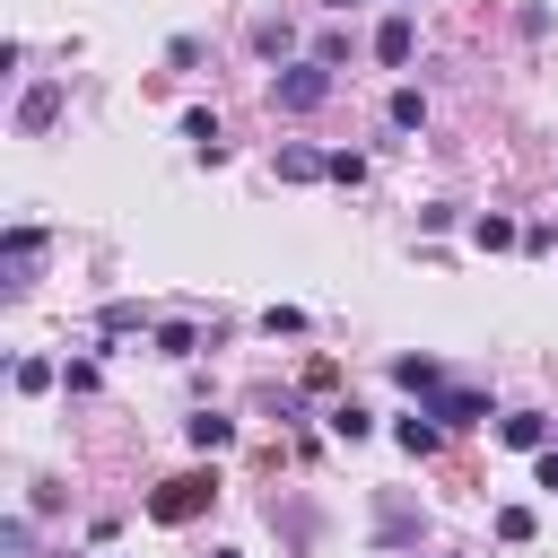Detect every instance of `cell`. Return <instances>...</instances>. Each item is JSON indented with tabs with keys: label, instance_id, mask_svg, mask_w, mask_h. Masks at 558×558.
Here are the masks:
<instances>
[{
	"label": "cell",
	"instance_id": "cell-20",
	"mask_svg": "<svg viewBox=\"0 0 558 558\" xmlns=\"http://www.w3.org/2000/svg\"><path fill=\"white\" fill-rule=\"evenodd\" d=\"M366 427H375V418H366V410H357V401H340V410H331V436H340V445H357V436H366Z\"/></svg>",
	"mask_w": 558,
	"mask_h": 558
},
{
	"label": "cell",
	"instance_id": "cell-24",
	"mask_svg": "<svg viewBox=\"0 0 558 558\" xmlns=\"http://www.w3.org/2000/svg\"><path fill=\"white\" fill-rule=\"evenodd\" d=\"M541 488H549V497H558V445H549V453H541Z\"/></svg>",
	"mask_w": 558,
	"mask_h": 558
},
{
	"label": "cell",
	"instance_id": "cell-7",
	"mask_svg": "<svg viewBox=\"0 0 558 558\" xmlns=\"http://www.w3.org/2000/svg\"><path fill=\"white\" fill-rule=\"evenodd\" d=\"M35 253H44V227H9V244H0V262H9V296H26Z\"/></svg>",
	"mask_w": 558,
	"mask_h": 558
},
{
	"label": "cell",
	"instance_id": "cell-2",
	"mask_svg": "<svg viewBox=\"0 0 558 558\" xmlns=\"http://www.w3.org/2000/svg\"><path fill=\"white\" fill-rule=\"evenodd\" d=\"M209 497H218V480H209V471H174V480H157V488H148V523H192Z\"/></svg>",
	"mask_w": 558,
	"mask_h": 558
},
{
	"label": "cell",
	"instance_id": "cell-18",
	"mask_svg": "<svg viewBox=\"0 0 558 558\" xmlns=\"http://www.w3.org/2000/svg\"><path fill=\"white\" fill-rule=\"evenodd\" d=\"M192 349H201L192 323H157V357H192Z\"/></svg>",
	"mask_w": 558,
	"mask_h": 558
},
{
	"label": "cell",
	"instance_id": "cell-25",
	"mask_svg": "<svg viewBox=\"0 0 558 558\" xmlns=\"http://www.w3.org/2000/svg\"><path fill=\"white\" fill-rule=\"evenodd\" d=\"M323 9H331V17H349V9H366V0H323Z\"/></svg>",
	"mask_w": 558,
	"mask_h": 558
},
{
	"label": "cell",
	"instance_id": "cell-26",
	"mask_svg": "<svg viewBox=\"0 0 558 558\" xmlns=\"http://www.w3.org/2000/svg\"><path fill=\"white\" fill-rule=\"evenodd\" d=\"M209 558H244V549H209Z\"/></svg>",
	"mask_w": 558,
	"mask_h": 558
},
{
	"label": "cell",
	"instance_id": "cell-9",
	"mask_svg": "<svg viewBox=\"0 0 558 558\" xmlns=\"http://www.w3.org/2000/svg\"><path fill=\"white\" fill-rule=\"evenodd\" d=\"M52 122H61V87H26V96H17V131L35 140V131H52Z\"/></svg>",
	"mask_w": 558,
	"mask_h": 558
},
{
	"label": "cell",
	"instance_id": "cell-5",
	"mask_svg": "<svg viewBox=\"0 0 558 558\" xmlns=\"http://www.w3.org/2000/svg\"><path fill=\"white\" fill-rule=\"evenodd\" d=\"M410 52H418V17L392 9V17L375 26V61H384V70H410Z\"/></svg>",
	"mask_w": 558,
	"mask_h": 558
},
{
	"label": "cell",
	"instance_id": "cell-22",
	"mask_svg": "<svg viewBox=\"0 0 558 558\" xmlns=\"http://www.w3.org/2000/svg\"><path fill=\"white\" fill-rule=\"evenodd\" d=\"M0 549H9V558H26V549H35V523H26V514H9V523H0Z\"/></svg>",
	"mask_w": 558,
	"mask_h": 558
},
{
	"label": "cell",
	"instance_id": "cell-16",
	"mask_svg": "<svg viewBox=\"0 0 558 558\" xmlns=\"http://www.w3.org/2000/svg\"><path fill=\"white\" fill-rule=\"evenodd\" d=\"M9 384H17V392H52V384H61V366H52V357H17V366H9Z\"/></svg>",
	"mask_w": 558,
	"mask_h": 558
},
{
	"label": "cell",
	"instance_id": "cell-12",
	"mask_svg": "<svg viewBox=\"0 0 558 558\" xmlns=\"http://www.w3.org/2000/svg\"><path fill=\"white\" fill-rule=\"evenodd\" d=\"M183 436H192V453H227V445H235V418L201 410V418H183Z\"/></svg>",
	"mask_w": 558,
	"mask_h": 558
},
{
	"label": "cell",
	"instance_id": "cell-15",
	"mask_svg": "<svg viewBox=\"0 0 558 558\" xmlns=\"http://www.w3.org/2000/svg\"><path fill=\"white\" fill-rule=\"evenodd\" d=\"M288 44H296L288 17H262V26H253V52H262V61H288Z\"/></svg>",
	"mask_w": 558,
	"mask_h": 558
},
{
	"label": "cell",
	"instance_id": "cell-11",
	"mask_svg": "<svg viewBox=\"0 0 558 558\" xmlns=\"http://www.w3.org/2000/svg\"><path fill=\"white\" fill-rule=\"evenodd\" d=\"M392 436H401V453H436V445H445V418H436V410L418 401V410H410V418H401Z\"/></svg>",
	"mask_w": 558,
	"mask_h": 558
},
{
	"label": "cell",
	"instance_id": "cell-27",
	"mask_svg": "<svg viewBox=\"0 0 558 558\" xmlns=\"http://www.w3.org/2000/svg\"><path fill=\"white\" fill-rule=\"evenodd\" d=\"M61 558H87V549H61Z\"/></svg>",
	"mask_w": 558,
	"mask_h": 558
},
{
	"label": "cell",
	"instance_id": "cell-1",
	"mask_svg": "<svg viewBox=\"0 0 558 558\" xmlns=\"http://www.w3.org/2000/svg\"><path fill=\"white\" fill-rule=\"evenodd\" d=\"M331 61H288V70H270V105L279 113H314V105H331Z\"/></svg>",
	"mask_w": 558,
	"mask_h": 558
},
{
	"label": "cell",
	"instance_id": "cell-13",
	"mask_svg": "<svg viewBox=\"0 0 558 558\" xmlns=\"http://www.w3.org/2000/svg\"><path fill=\"white\" fill-rule=\"evenodd\" d=\"M392 384H401V392H418V401H427V392H436V384H445V366H436V357H392Z\"/></svg>",
	"mask_w": 558,
	"mask_h": 558
},
{
	"label": "cell",
	"instance_id": "cell-19",
	"mask_svg": "<svg viewBox=\"0 0 558 558\" xmlns=\"http://www.w3.org/2000/svg\"><path fill=\"white\" fill-rule=\"evenodd\" d=\"M331 183L357 192V183H366V157H357V148H331Z\"/></svg>",
	"mask_w": 558,
	"mask_h": 558
},
{
	"label": "cell",
	"instance_id": "cell-10",
	"mask_svg": "<svg viewBox=\"0 0 558 558\" xmlns=\"http://www.w3.org/2000/svg\"><path fill=\"white\" fill-rule=\"evenodd\" d=\"M471 244H480V253H514V244H523V227H514L506 209H480V218H471Z\"/></svg>",
	"mask_w": 558,
	"mask_h": 558
},
{
	"label": "cell",
	"instance_id": "cell-23",
	"mask_svg": "<svg viewBox=\"0 0 558 558\" xmlns=\"http://www.w3.org/2000/svg\"><path fill=\"white\" fill-rule=\"evenodd\" d=\"M140 323H148L140 305H105V314H96V331H140Z\"/></svg>",
	"mask_w": 558,
	"mask_h": 558
},
{
	"label": "cell",
	"instance_id": "cell-6",
	"mask_svg": "<svg viewBox=\"0 0 558 558\" xmlns=\"http://www.w3.org/2000/svg\"><path fill=\"white\" fill-rule=\"evenodd\" d=\"M270 166H279V183H331V157H323V148H305V140H288Z\"/></svg>",
	"mask_w": 558,
	"mask_h": 558
},
{
	"label": "cell",
	"instance_id": "cell-17",
	"mask_svg": "<svg viewBox=\"0 0 558 558\" xmlns=\"http://www.w3.org/2000/svg\"><path fill=\"white\" fill-rule=\"evenodd\" d=\"M532 532H541V514H532V506H497V541H514V549H523Z\"/></svg>",
	"mask_w": 558,
	"mask_h": 558
},
{
	"label": "cell",
	"instance_id": "cell-14",
	"mask_svg": "<svg viewBox=\"0 0 558 558\" xmlns=\"http://www.w3.org/2000/svg\"><path fill=\"white\" fill-rule=\"evenodd\" d=\"M384 122H392V131H427V96H418V87H392Z\"/></svg>",
	"mask_w": 558,
	"mask_h": 558
},
{
	"label": "cell",
	"instance_id": "cell-3",
	"mask_svg": "<svg viewBox=\"0 0 558 558\" xmlns=\"http://www.w3.org/2000/svg\"><path fill=\"white\" fill-rule=\"evenodd\" d=\"M427 410H436L445 427H488V418H497L480 384H436V392H427Z\"/></svg>",
	"mask_w": 558,
	"mask_h": 558
},
{
	"label": "cell",
	"instance_id": "cell-8",
	"mask_svg": "<svg viewBox=\"0 0 558 558\" xmlns=\"http://www.w3.org/2000/svg\"><path fill=\"white\" fill-rule=\"evenodd\" d=\"M183 140H192V157H201V166H227V140H218V113H209V105H192V113H183Z\"/></svg>",
	"mask_w": 558,
	"mask_h": 558
},
{
	"label": "cell",
	"instance_id": "cell-4",
	"mask_svg": "<svg viewBox=\"0 0 558 558\" xmlns=\"http://www.w3.org/2000/svg\"><path fill=\"white\" fill-rule=\"evenodd\" d=\"M497 445H514V453H549V445H558V418H541V410H506V418H497Z\"/></svg>",
	"mask_w": 558,
	"mask_h": 558
},
{
	"label": "cell",
	"instance_id": "cell-21",
	"mask_svg": "<svg viewBox=\"0 0 558 558\" xmlns=\"http://www.w3.org/2000/svg\"><path fill=\"white\" fill-rule=\"evenodd\" d=\"M96 384H105L96 357H70V366H61V392H96Z\"/></svg>",
	"mask_w": 558,
	"mask_h": 558
}]
</instances>
